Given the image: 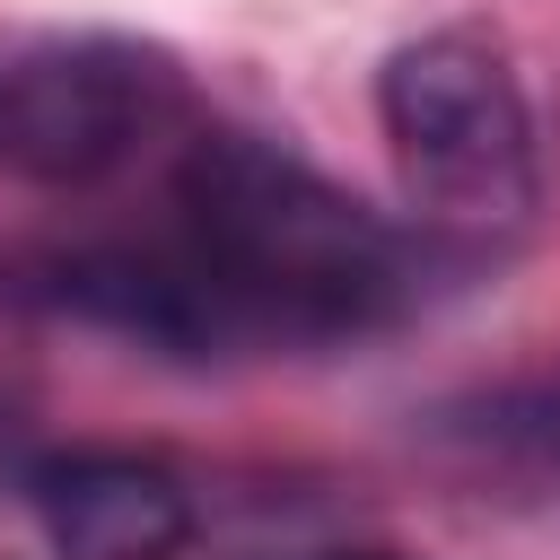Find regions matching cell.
<instances>
[{
	"instance_id": "cell-1",
	"label": "cell",
	"mask_w": 560,
	"mask_h": 560,
	"mask_svg": "<svg viewBox=\"0 0 560 560\" xmlns=\"http://www.w3.org/2000/svg\"><path fill=\"white\" fill-rule=\"evenodd\" d=\"M411 298V236L254 131H184L166 228L52 262V306L166 359L359 341L385 332Z\"/></svg>"
},
{
	"instance_id": "cell-2",
	"label": "cell",
	"mask_w": 560,
	"mask_h": 560,
	"mask_svg": "<svg viewBox=\"0 0 560 560\" xmlns=\"http://www.w3.org/2000/svg\"><path fill=\"white\" fill-rule=\"evenodd\" d=\"M376 131L429 236L490 245L534 219V105L481 26H429L376 70Z\"/></svg>"
},
{
	"instance_id": "cell-3",
	"label": "cell",
	"mask_w": 560,
	"mask_h": 560,
	"mask_svg": "<svg viewBox=\"0 0 560 560\" xmlns=\"http://www.w3.org/2000/svg\"><path fill=\"white\" fill-rule=\"evenodd\" d=\"M184 122V70L140 35H52L0 61V166L26 184H105Z\"/></svg>"
},
{
	"instance_id": "cell-4",
	"label": "cell",
	"mask_w": 560,
	"mask_h": 560,
	"mask_svg": "<svg viewBox=\"0 0 560 560\" xmlns=\"http://www.w3.org/2000/svg\"><path fill=\"white\" fill-rule=\"evenodd\" d=\"M26 499L61 560H175L192 542V499L149 455H44L26 464Z\"/></svg>"
},
{
	"instance_id": "cell-5",
	"label": "cell",
	"mask_w": 560,
	"mask_h": 560,
	"mask_svg": "<svg viewBox=\"0 0 560 560\" xmlns=\"http://www.w3.org/2000/svg\"><path fill=\"white\" fill-rule=\"evenodd\" d=\"M464 438L490 446V455L560 464V376H542V385H508V394H481V402L464 411Z\"/></svg>"
},
{
	"instance_id": "cell-6",
	"label": "cell",
	"mask_w": 560,
	"mask_h": 560,
	"mask_svg": "<svg viewBox=\"0 0 560 560\" xmlns=\"http://www.w3.org/2000/svg\"><path fill=\"white\" fill-rule=\"evenodd\" d=\"M324 560H411V551H324Z\"/></svg>"
}]
</instances>
